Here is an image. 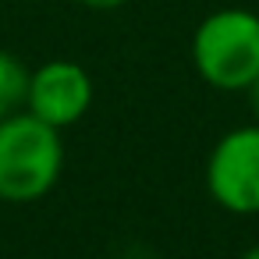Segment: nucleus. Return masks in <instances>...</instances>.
I'll list each match as a JSON object with an SVG mask.
<instances>
[{"label": "nucleus", "mask_w": 259, "mask_h": 259, "mask_svg": "<svg viewBox=\"0 0 259 259\" xmlns=\"http://www.w3.org/2000/svg\"><path fill=\"white\" fill-rule=\"evenodd\" d=\"M64 174L61 128L29 110L0 117V202H36L57 188Z\"/></svg>", "instance_id": "nucleus-1"}, {"label": "nucleus", "mask_w": 259, "mask_h": 259, "mask_svg": "<svg viewBox=\"0 0 259 259\" xmlns=\"http://www.w3.org/2000/svg\"><path fill=\"white\" fill-rule=\"evenodd\" d=\"M195 75L220 93H245L259 75V15L220 8L206 15L192 36Z\"/></svg>", "instance_id": "nucleus-2"}, {"label": "nucleus", "mask_w": 259, "mask_h": 259, "mask_svg": "<svg viewBox=\"0 0 259 259\" xmlns=\"http://www.w3.org/2000/svg\"><path fill=\"white\" fill-rule=\"evenodd\" d=\"M206 192L234 217L259 213V124H241L217 139L206 156Z\"/></svg>", "instance_id": "nucleus-3"}, {"label": "nucleus", "mask_w": 259, "mask_h": 259, "mask_svg": "<svg viewBox=\"0 0 259 259\" xmlns=\"http://www.w3.org/2000/svg\"><path fill=\"white\" fill-rule=\"evenodd\" d=\"M93 93V78L78 61H47L29 75L25 110L64 132L89 114Z\"/></svg>", "instance_id": "nucleus-4"}, {"label": "nucleus", "mask_w": 259, "mask_h": 259, "mask_svg": "<svg viewBox=\"0 0 259 259\" xmlns=\"http://www.w3.org/2000/svg\"><path fill=\"white\" fill-rule=\"evenodd\" d=\"M29 68L18 54L0 50V117L25 110V96H29Z\"/></svg>", "instance_id": "nucleus-5"}, {"label": "nucleus", "mask_w": 259, "mask_h": 259, "mask_svg": "<svg viewBox=\"0 0 259 259\" xmlns=\"http://www.w3.org/2000/svg\"><path fill=\"white\" fill-rule=\"evenodd\" d=\"M78 4H85L93 11H114V8H124L128 0H78Z\"/></svg>", "instance_id": "nucleus-6"}, {"label": "nucleus", "mask_w": 259, "mask_h": 259, "mask_svg": "<svg viewBox=\"0 0 259 259\" xmlns=\"http://www.w3.org/2000/svg\"><path fill=\"white\" fill-rule=\"evenodd\" d=\"M245 96H248V107H252V114H255V121H259V75H255V82L245 89Z\"/></svg>", "instance_id": "nucleus-7"}, {"label": "nucleus", "mask_w": 259, "mask_h": 259, "mask_svg": "<svg viewBox=\"0 0 259 259\" xmlns=\"http://www.w3.org/2000/svg\"><path fill=\"white\" fill-rule=\"evenodd\" d=\"M241 259H259V245H252V248H245V252H241Z\"/></svg>", "instance_id": "nucleus-8"}]
</instances>
